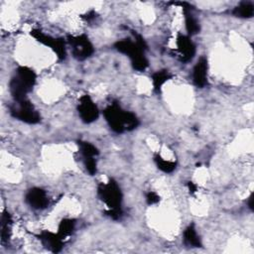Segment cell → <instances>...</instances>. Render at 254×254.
I'll return each mask as SVG.
<instances>
[{"label": "cell", "instance_id": "obj_1", "mask_svg": "<svg viewBox=\"0 0 254 254\" xmlns=\"http://www.w3.org/2000/svg\"><path fill=\"white\" fill-rule=\"evenodd\" d=\"M135 41L130 39H122L115 43L114 48L121 54L126 55L134 69L144 71L149 66V61L145 56L147 45L145 40L138 34H134Z\"/></svg>", "mask_w": 254, "mask_h": 254}, {"label": "cell", "instance_id": "obj_2", "mask_svg": "<svg viewBox=\"0 0 254 254\" xmlns=\"http://www.w3.org/2000/svg\"><path fill=\"white\" fill-rule=\"evenodd\" d=\"M103 115L111 130L116 133L132 131L136 129L140 123L134 113L122 109L117 102L108 105L104 109Z\"/></svg>", "mask_w": 254, "mask_h": 254}, {"label": "cell", "instance_id": "obj_3", "mask_svg": "<svg viewBox=\"0 0 254 254\" xmlns=\"http://www.w3.org/2000/svg\"><path fill=\"white\" fill-rule=\"evenodd\" d=\"M37 79L36 72L29 66H19L9 82V89L15 101L27 99V95L32 91Z\"/></svg>", "mask_w": 254, "mask_h": 254}, {"label": "cell", "instance_id": "obj_4", "mask_svg": "<svg viewBox=\"0 0 254 254\" xmlns=\"http://www.w3.org/2000/svg\"><path fill=\"white\" fill-rule=\"evenodd\" d=\"M97 194L99 198L107 205L108 209L122 208V191L117 182L113 179H109L107 183L99 184L97 187Z\"/></svg>", "mask_w": 254, "mask_h": 254}, {"label": "cell", "instance_id": "obj_5", "mask_svg": "<svg viewBox=\"0 0 254 254\" xmlns=\"http://www.w3.org/2000/svg\"><path fill=\"white\" fill-rule=\"evenodd\" d=\"M10 113L14 118L28 124H36L41 120L38 110L28 99L15 101L11 107Z\"/></svg>", "mask_w": 254, "mask_h": 254}, {"label": "cell", "instance_id": "obj_6", "mask_svg": "<svg viewBox=\"0 0 254 254\" xmlns=\"http://www.w3.org/2000/svg\"><path fill=\"white\" fill-rule=\"evenodd\" d=\"M67 43L70 46L73 58L78 61H83L91 57L94 53V48L90 40L85 35L67 36Z\"/></svg>", "mask_w": 254, "mask_h": 254}, {"label": "cell", "instance_id": "obj_7", "mask_svg": "<svg viewBox=\"0 0 254 254\" xmlns=\"http://www.w3.org/2000/svg\"><path fill=\"white\" fill-rule=\"evenodd\" d=\"M30 34L39 43L51 48L55 52V54L57 55V57L60 61H63L65 59L66 51H65V43H64V39L54 38V37L47 35L37 29L32 30Z\"/></svg>", "mask_w": 254, "mask_h": 254}, {"label": "cell", "instance_id": "obj_8", "mask_svg": "<svg viewBox=\"0 0 254 254\" xmlns=\"http://www.w3.org/2000/svg\"><path fill=\"white\" fill-rule=\"evenodd\" d=\"M77 111L80 119L87 124L94 122L99 116V110L88 94H84L79 98Z\"/></svg>", "mask_w": 254, "mask_h": 254}, {"label": "cell", "instance_id": "obj_9", "mask_svg": "<svg viewBox=\"0 0 254 254\" xmlns=\"http://www.w3.org/2000/svg\"><path fill=\"white\" fill-rule=\"evenodd\" d=\"M177 48L181 56V60L185 63L190 62L196 52L195 45L190 38V36L180 34L177 38Z\"/></svg>", "mask_w": 254, "mask_h": 254}, {"label": "cell", "instance_id": "obj_10", "mask_svg": "<svg viewBox=\"0 0 254 254\" xmlns=\"http://www.w3.org/2000/svg\"><path fill=\"white\" fill-rule=\"evenodd\" d=\"M42 244L53 253H59L64 247V239L57 233L49 230H43L37 235Z\"/></svg>", "mask_w": 254, "mask_h": 254}, {"label": "cell", "instance_id": "obj_11", "mask_svg": "<svg viewBox=\"0 0 254 254\" xmlns=\"http://www.w3.org/2000/svg\"><path fill=\"white\" fill-rule=\"evenodd\" d=\"M27 203L35 209H43L48 206L49 198L46 191L41 188H32L26 193Z\"/></svg>", "mask_w": 254, "mask_h": 254}, {"label": "cell", "instance_id": "obj_12", "mask_svg": "<svg viewBox=\"0 0 254 254\" xmlns=\"http://www.w3.org/2000/svg\"><path fill=\"white\" fill-rule=\"evenodd\" d=\"M208 64L205 57H200L192 69V81L197 87H204L207 84Z\"/></svg>", "mask_w": 254, "mask_h": 254}, {"label": "cell", "instance_id": "obj_13", "mask_svg": "<svg viewBox=\"0 0 254 254\" xmlns=\"http://www.w3.org/2000/svg\"><path fill=\"white\" fill-rule=\"evenodd\" d=\"M176 5H181L183 8V12L185 15V24L186 30L188 32V36H193L197 34L200 30V26L196 18L191 13V6L187 2H177L173 3Z\"/></svg>", "mask_w": 254, "mask_h": 254}, {"label": "cell", "instance_id": "obj_14", "mask_svg": "<svg viewBox=\"0 0 254 254\" xmlns=\"http://www.w3.org/2000/svg\"><path fill=\"white\" fill-rule=\"evenodd\" d=\"M184 243L189 247H201L200 238L196 232L194 224H190L184 231Z\"/></svg>", "mask_w": 254, "mask_h": 254}, {"label": "cell", "instance_id": "obj_15", "mask_svg": "<svg viewBox=\"0 0 254 254\" xmlns=\"http://www.w3.org/2000/svg\"><path fill=\"white\" fill-rule=\"evenodd\" d=\"M173 77V74L168 69H161L157 70L152 74V83L154 89L159 92L162 88V86L171 78Z\"/></svg>", "mask_w": 254, "mask_h": 254}, {"label": "cell", "instance_id": "obj_16", "mask_svg": "<svg viewBox=\"0 0 254 254\" xmlns=\"http://www.w3.org/2000/svg\"><path fill=\"white\" fill-rule=\"evenodd\" d=\"M232 14L238 18H251L254 14V6L250 2H241L233 9Z\"/></svg>", "mask_w": 254, "mask_h": 254}, {"label": "cell", "instance_id": "obj_17", "mask_svg": "<svg viewBox=\"0 0 254 254\" xmlns=\"http://www.w3.org/2000/svg\"><path fill=\"white\" fill-rule=\"evenodd\" d=\"M78 147H79V152L82 155L83 159L95 158L99 154L98 149L89 142L78 141Z\"/></svg>", "mask_w": 254, "mask_h": 254}, {"label": "cell", "instance_id": "obj_18", "mask_svg": "<svg viewBox=\"0 0 254 254\" xmlns=\"http://www.w3.org/2000/svg\"><path fill=\"white\" fill-rule=\"evenodd\" d=\"M75 226V220L71 218H64L61 220L58 228V234L63 238H66L71 234Z\"/></svg>", "mask_w": 254, "mask_h": 254}, {"label": "cell", "instance_id": "obj_19", "mask_svg": "<svg viewBox=\"0 0 254 254\" xmlns=\"http://www.w3.org/2000/svg\"><path fill=\"white\" fill-rule=\"evenodd\" d=\"M154 162L157 166V168L159 170H161L164 173H172L176 170L177 167V163L174 161H170V160H165L164 158H162L159 154H156L154 156Z\"/></svg>", "mask_w": 254, "mask_h": 254}, {"label": "cell", "instance_id": "obj_20", "mask_svg": "<svg viewBox=\"0 0 254 254\" xmlns=\"http://www.w3.org/2000/svg\"><path fill=\"white\" fill-rule=\"evenodd\" d=\"M11 221L10 214L8 212H3L1 216V239L3 242L8 240L10 237Z\"/></svg>", "mask_w": 254, "mask_h": 254}, {"label": "cell", "instance_id": "obj_21", "mask_svg": "<svg viewBox=\"0 0 254 254\" xmlns=\"http://www.w3.org/2000/svg\"><path fill=\"white\" fill-rule=\"evenodd\" d=\"M83 162H84V167H85L86 171L90 175H94L96 173V171H97V164H96L95 158L83 159Z\"/></svg>", "mask_w": 254, "mask_h": 254}, {"label": "cell", "instance_id": "obj_22", "mask_svg": "<svg viewBox=\"0 0 254 254\" xmlns=\"http://www.w3.org/2000/svg\"><path fill=\"white\" fill-rule=\"evenodd\" d=\"M146 200H147V203L149 205H153V204H156L160 201V196L155 191L150 190L146 194Z\"/></svg>", "mask_w": 254, "mask_h": 254}, {"label": "cell", "instance_id": "obj_23", "mask_svg": "<svg viewBox=\"0 0 254 254\" xmlns=\"http://www.w3.org/2000/svg\"><path fill=\"white\" fill-rule=\"evenodd\" d=\"M105 213L112 219L114 220H118L122 217V214H123V211H122V208H118V209H108L105 211Z\"/></svg>", "mask_w": 254, "mask_h": 254}, {"label": "cell", "instance_id": "obj_24", "mask_svg": "<svg viewBox=\"0 0 254 254\" xmlns=\"http://www.w3.org/2000/svg\"><path fill=\"white\" fill-rule=\"evenodd\" d=\"M82 17H83L84 19H86L87 21H91V20H93V19L96 18V14H95L93 11H91V12H89V13L83 15Z\"/></svg>", "mask_w": 254, "mask_h": 254}, {"label": "cell", "instance_id": "obj_25", "mask_svg": "<svg viewBox=\"0 0 254 254\" xmlns=\"http://www.w3.org/2000/svg\"><path fill=\"white\" fill-rule=\"evenodd\" d=\"M188 188H189V190H190V194H192V193H194L196 191V186L192 182H189L188 183Z\"/></svg>", "mask_w": 254, "mask_h": 254}, {"label": "cell", "instance_id": "obj_26", "mask_svg": "<svg viewBox=\"0 0 254 254\" xmlns=\"http://www.w3.org/2000/svg\"><path fill=\"white\" fill-rule=\"evenodd\" d=\"M247 204H248V207H249L251 210H253V193H251L250 196L248 197V199H247Z\"/></svg>", "mask_w": 254, "mask_h": 254}]
</instances>
